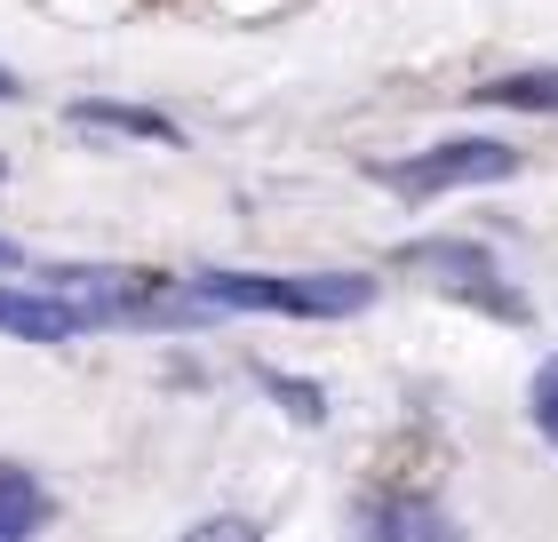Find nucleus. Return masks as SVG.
<instances>
[{"mask_svg":"<svg viewBox=\"0 0 558 542\" xmlns=\"http://www.w3.org/2000/svg\"><path fill=\"white\" fill-rule=\"evenodd\" d=\"M16 96H24V88H16V72L0 64V105H16Z\"/></svg>","mask_w":558,"mask_h":542,"instance_id":"nucleus-14","label":"nucleus"},{"mask_svg":"<svg viewBox=\"0 0 558 542\" xmlns=\"http://www.w3.org/2000/svg\"><path fill=\"white\" fill-rule=\"evenodd\" d=\"M72 128H105V136H136V144H184V128H175L168 112H144V105H105V96H81V105L64 112Z\"/></svg>","mask_w":558,"mask_h":542,"instance_id":"nucleus-6","label":"nucleus"},{"mask_svg":"<svg viewBox=\"0 0 558 542\" xmlns=\"http://www.w3.org/2000/svg\"><path fill=\"white\" fill-rule=\"evenodd\" d=\"M375 542H463V527L430 503H384L375 510Z\"/></svg>","mask_w":558,"mask_h":542,"instance_id":"nucleus-9","label":"nucleus"},{"mask_svg":"<svg viewBox=\"0 0 558 542\" xmlns=\"http://www.w3.org/2000/svg\"><path fill=\"white\" fill-rule=\"evenodd\" d=\"M199 312H264V320H351L375 303L367 272H192Z\"/></svg>","mask_w":558,"mask_h":542,"instance_id":"nucleus-1","label":"nucleus"},{"mask_svg":"<svg viewBox=\"0 0 558 542\" xmlns=\"http://www.w3.org/2000/svg\"><path fill=\"white\" fill-rule=\"evenodd\" d=\"M48 296H64L81 327H199L208 312L192 303L184 279L168 272H129V264H96V272H48Z\"/></svg>","mask_w":558,"mask_h":542,"instance_id":"nucleus-2","label":"nucleus"},{"mask_svg":"<svg viewBox=\"0 0 558 542\" xmlns=\"http://www.w3.org/2000/svg\"><path fill=\"white\" fill-rule=\"evenodd\" d=\"M526 168L519 144H495V136H454V144H430L415 160H375L367 176L384 192H408V200H439V192H478V184H511Z\"/></svg>","mask_w":558,"mask_h":542,"instance_id":"nucleus-4","label":"nucleus"},{"mask_svg":"<svg viewBox=\"0 0 558 542\" xmlns=\"http://www.w3.org/2000/svg\"><path fill=\"white\" fill-rule=\"evenodd\" d=\"M16 264H24V248L9 240V231H0V272H16Z\"/></svg>","mask_w":558,"mask_h":542,"instance_id":"nucleus-13","label":"nucleus"},{"mask_svg":"<svg viewBox=\"0 0 558 542\" xmlns=\"http://www.w3.org/2000/svg\"><path fill=\"white\" fill-rule=\"evenodd\" d=\"M463 96H471V105H495V112H558V64H543V72H502V81H478Z\"/></svg>","mask_w":558,"mask_h":542,"instance_id":"nucleus-8","label":"nucleus"},{"mask_svg":"<svg viewBox=\"0 0 558 542\" xmlns=\"http://www.w3.org/2000/svg\"><path fill=\"white\" fill-rule=\"evenodd\" d=\"M184 542H256V527H247V519H199Z\"/></svg>","mask_w":558,"mask_h":542,"instance_id":"nucleus-12","label":"nucleus"},{"mask_svg":"<svg viewBox=\"0 0 558 542\" xmlns=\"http://www.w3.org/2000/svg\"><path fill=\"white\" fill-rule=\"evenodd\" d=\"M526 415H535V431L558 447V351L535 368V383H526Z\"/></svg>","mask_w":558,"mask_h":542,"instance_id":"nucleus-11","label":"nucleus"},{"mask_svg":"<svg viewBox=\"0 0 558 542\" xmlns=\"http://www.w3.org/2000/svg\"><path fill=\"white\" fill-rule=\"evenodd\" d=\"M256 383H264V392H271L279 407H288V415H295V423H319V415H327V399H319V383H303V375H279V368H256Z\"/></svg>","mask_w":558,"mask_h":542,"instance_id":"nucleus-10","label":"nucleus"},{"mask_svg":"<svg viewBox=\"0 0 558 542\" xmlns=\"http://www.w3.org/2000/svg\"><path fill=\"white\" fill-rule=\"evenodd\" d=\"M391 264L415 272V279H430V288L454 296V303H471V312L502 320V327H526V320H535V303H526L511 279H502V264H495L478 240H408Z\"/></svg>","mask_w":558,"mask_h":542,"instance_id":"nucleus-3","label":"nucleus"},{"mask_svg":"<svg viewBox=\"0 0 558 542\" xmlns=\"http://www.w3.org/2000/svg\"><path fill=\"white\" fill-rule=\"evenodd\" d=\"M48 527V486L24 462H0V542H33Z\"/></svg>","mask_w":558,"mask_h":542,"instance_id":"nucleus-7","label":"nucleus"},{"mask_svg":"<svg viewBox=\"0 0 558 542\" xmlns=\"http://www.w3.org/2000/svg\"><path fill=\"white\" fill-rule=\"evenodd\" d=\"M0 335H16V344H72V335H88V327L48 288H0Z\"/></svg>","mask_w":558,"mask_h":542,"instance_id":"nucleus-5","label":"nucleus"}]
</instances>
